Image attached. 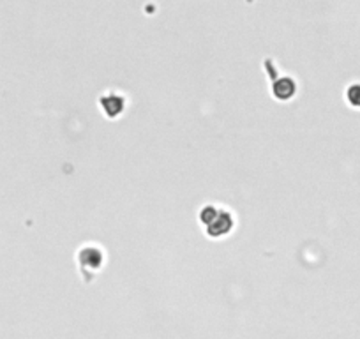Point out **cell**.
<instances>
[{"mask_svg":"<svg viewBox=\"0 0 360 339\" xmlns=\"http://www.w3.org/2000/svg\"><path fill=\"white\" fill-rule=\"evenodd\" d=\"M126 103L128 99L124 94L117 90H106L99 96V106L106 117H119L126 108Z\"/></svg>","mask_w":360,"mask_h":339,"instance_id":"obj_3","label":"cell"},{"mask_svg":"<svg viewBox=\"0 0 360 339\" xmlns=\"http://www.w3.org/2000/svg\"><path fill=\"white\" fill-rule=\"evenodd\" d=\"M200 221L207 230V235L214 237V239L224 237L226 233L232 232L233 224H235V217H233L232 212L226 211V209H217L212 204L205 205L201 209Z\"/></svg>","mask_w":360,"mask_h":339,"instance_id":"obj_1","label":"cell"},{"mask_svg":"<svg viewBox=\"0 0 360 339\" xmlns=\"http://www.w3.org/2000/svg\"><path fill=\"white\" fill-rule=\"evenodd\" d=\"M77 260L78 264H80L81 271L96 272L103 267L104 251L97 244H85L83 248H80V251H78Z\"/></svg>","mask_w":360,"mask_h":339,"instance_id":"obj_2","label":"cell"}]
</instances>
